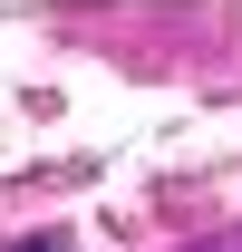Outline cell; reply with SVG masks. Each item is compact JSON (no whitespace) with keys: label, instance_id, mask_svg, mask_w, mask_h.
<instances>
[{"label":"cell","instance_id":"6da1fadb","mask_svg":"<svg viewBox=\"0 0 242 252\" xmlns=\"http://www.w3.org/2000/svg\"><path fill=\"white\" fill-rule=\"evenodd\" d=\"M10 252H78L68 233H30V243H10Z\"/></svg>","mask_w":242,"mask_h":252}]
</instances>
